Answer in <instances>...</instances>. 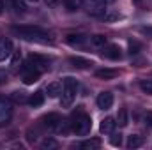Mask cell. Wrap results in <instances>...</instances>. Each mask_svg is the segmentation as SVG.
I'll use <instances>...</instances> for the list:
<instances>
[{"label": "cell", "instance_id": "obj_19", "mask_svg": "<svg viewBox=\"0 0 152 150\" xmlns=\"http://www.w3.org/2000/svg\"><path fill=\"white\" fill-rule=\"evenodd\" d=\"M42 103H44V94H42V92H36V94L30 95V99H28V104H30L32 108L42 106Z\"/></svg>", "mask_w": 152, "mask_h": 150}, {"label": "cell", "instance_id": "obj_1", "mask_svg": "<svg viewBox=\"0 0 152 150\" xmlns=\"http://www.w3.org/2000/svg\"><path fill=\"white\" fill-rule=\"evenodd\" d=\"M12 34H16L18 37L30 41V42H41V44H48L51 39L48 36V32H44L39 27H12L11 28Z\"/></svg>", "mask_w": 152, "mask_h": 150}, {"label": "cell", "instance_id": "obj_15", "mask_svg": "<svg viewBox=\"0 0 152 150\" xmlns=\"http://www.w3.org/2000/svg\"><path fill=\"white\" fill-rule=\"evenodd\" d=\"M118 74V71L117 69H97L96 71V76L99 78V79H113L115 76Z\"/></svg>", "mask_w": 152, "mask_h": 150}, {"label": "cell", "instance_id": "obj_31", "mask_svg": "<svg viewBox=\"0 0 152 150\" xmlns=\"http://www.w3.org/2000/svg\"><path fill=\"white\" fill-rule=\"evenodd\" d=\"M138 30H140V34H143V36L152 39V27H140Z\"/></svg>", "mask_w": 152, "mask_h": 150}, {"label": "cell", "instance_id": "obj_13", "mask_svg": "<svg viewBox=\"0 0 152 150\" xmlns=\"http://www.w3.org/2000/svg\"><path fill=\"white\" fill-rule=\"evenodd\" d=\"M66 41L71 44V46H85L87 42H88V37L85 36V34H69Z\"/></svg>", "mask_w": 152, "mask_h": 150}, {"label": "cell", "instance_id": "obj_25", "mask_svg": "<svg viewBox=\"0 0 152 150\" xmlns=\"http://www.w3.org/2000/svg\"><path fill=\"white\" fill-rule=\"evenodd\" d=\"M140 88H142L145 94L152 95V79H143V81L140 83Z\"/></svg>", "mask_w": 152, "mask_h": 150}, {"label": "cell", "instance_id": "obj_21", "mask_svg": "<svg viewBox=\"0 0 152 150\" xmlns=\"http://www.w3.org/2000/svg\"><path fill=\"white\" fill-rule=\"evenodd\" d=\"M69 129H71V122H69V120H66V118H60V122H58V124H57V127H55V133L67 134V133H69Z\"/></svg>", "mask_w": 152, "mask_h": 150}, {"label": "cell", "instance_id": "obj_36", "mask_svg": "<svg viewBox=\"0 0 152 150\" xmlns=\"http://www.w3.org/2000/svg\"><path fill=\"white\" fill-rule=\"evenodd\" d=\"M28 2H39V0H28Z\"/></svg>", "mask_w": 152, "mask_h": 150}, {"label": "cell", "instance_id": "obj_14", "mask_svg": "<svg viewBox=\"0 0 152 150\" xmlns=\"http://www.w3.org/2000/svg\"><path fill=\"white\" fill-rule=\"evenodd\" d=\"M58 122H60V117H58L57 113H50V115H46V117L42 118V124H44L50 131H55V127H57Z\"/></svg>", "mask_w": 152, "mask_h": 150}, {"label": "cell", "instance_id": "obj_12", "mask_svg": "<svg viewBox=\"0 0 152 150\" xmlns=\"http://www.w3.org/2000/svg\"><path fill=\"white\" fill-rule=\"evenodd\" d=\"M103 55H104L106 58H110V60H120V58H122V50H120L117 44H110V46L104 48Z\"/></svg>", "mask_w": 152, "mask_h": 150}, {"label": "cell", "instance_id": "obj_30", "mask_svg": "<svg viewBox=\"0 0 152 150\" xmlns=\"http://www.w3.org/2000/svg\"><path fill=\"white\" fill-rule=\"evenodd\" d=\"M110 141H112L113 147H120V145H122V134H113Z\"/></svg>", "mask_w": 152, "mask_h": 150}, {"label": "cell", "instance_id": "obj_32", "mask_svg": "<svg viewBox=\"0 0 152 150\" xmlns=\"http://www.w3.org/2000/svg\"><path fill=\"white\" fill-rule=\"evenodd\" d=\"M7 79H9V74H7V71L0 69V87H2V85H5V83H7Z\"/></svg>", "mask_w": 152, "mask_h": 150}, {"label": "cell", "instance_id": "obj_22", "mask_svg": "<svg viewBox=\"0 0 152 150\" xmlns=\"http://www.w3.org/2000/svg\"><path fill=\"white\" fill-rule=\"evenodd\" d=\"M115 120H117V124H118L120 127H126V125H127V122H129V120H127V111H126L124 108H122V110H118Z\"/></svg>", "mask_w": 152, "mask_h": 150}, {"label": "cell", "instance_id": "obj_20", "mask_svg": "<svg viewBox=\"0 0 152 150\" xmlns=\"http://www.w3.org/2000/svg\"><path fill=\"white\" fill-rule=\"evenodd\" d=\"M101 147V140L99 138H92V140H87L81 143V149L83 150H97Z\"/></svg>", "mask_w": 152, "mask_h": 150}, {"label": "cell", "instance_id": "obj_29", "mask_svg": "<svg viewBox=\"0 0 152 150\" xmlns=\"http://www.w3.org/2000/svg\"><path fill=\"white\" fill-rule=\"evenodd\" d=\"M64 5H66L69 11H76V9H78V2H76V0H64Z\"/></svg>", "mask_w": 152, "mask_h": 150}, {"label": "cell", "instance_id": "obj_18", "mask_svg": "<svg viewBox=\"0 0 152 150\" xmlns=\"http://www.w3.org/2000/svg\"><path fill=\"white\" fill-rule=\"evenodd\" d=\"M69 62H71L75 67H78V69H87V67H90V66H92V62H90V60L81 58V57H71V58H69Z\"/></svg>", "mask_w": 152, "mask_h": 150}, {"label": "cell", "instance_id": "obj_35", "mask_svg": "<svg viewBox=\"0 0 152 150\" xmlns=\"http://www.w3.org/2000/svg\"><path fill=\"white\" fill-rule=\"evenodd\" d=\"M4 9H5V7H4V2H0V14L4 12Z\"/></svg>", "mask_w": 152, "mask_h": 150}, {"label": "cell", "instance_id": "obj_34", "mask_svg": "<svg viewBox=\"0 0 152 150\" xmlns=\"http://www.w3.org/2000/svg\"><path fill=\"white\" fill-rule=\"evenodd\" d=\"M20 60H21V55H20V53H16V55H14V58H12V69H14V71L20 67V66H18V64H20Z\"/></svg>", "mask_w": 152, "mask_h": 150}, {"label": "cell", "instance_id": "obj_10", "mask_svg": "<svg viewBox=\"0 0 152 150\" xmlns=\"http://www.w3.org/2000/svg\"><path fill=\"white\" fill-rule=\"evenodd\" d=\"M39 76H41L39 71L32 69L28 64H25V69H23V83H25V85H32V83H36V81L39 79Z\"/></svg>", "mask_w": 152, "mask_h": 150}, {"label": "cell", "instance_id": "obj_23", "mask_svg": "<svg viewBox=\"0 0 152 150\" xmlns=\"http://www.w3.org/2000/svg\"><path fill=\"white\" fill-rule=\"evenodd\" d=\"M57 147H58V143L53 138H44L42 143H41V149L42 150H51V149H57Z\"/></svg>", "mask_w": 152, "mask_h": 150}, {"label": "cell", "instance_id": "obj_8", "mask_svg": "<svg viewBox=\"0 0 152 150\" xmlns=\"http://www.w3.org/2000/svg\"><path fill=\"white\" fill-rule=\"evenodd\" d=\"M12 55V41L7 37H0V62L7 60Z\"/></svg>", "mask_w": 152, "mask_h": 150}, {"label": "cell", "instance_id": "obj_33", "mask_svg": "<svg viewBox=\"0 0 152 150\" xmlns=\"http://www.w3.org/2000/svg\"><path fill=\"white\" fill-rule=\"evenodd\" d=\"M143 122H145V125L152 127V113L151 111H147L145 115H143Z\"/></svg>", "mask_w": 152, "mask_h": 150}, {"label": "cell", "instance_id": "obj_27", "mask_svg": "<svg viewBox=\"0 0 152 150\" xmlns=\"http://www.w3.org/2000/svg\"><path fill=\"white\" fill-rule=\"evenodd\" d=\"M120 18H122V16H120L118 12H113V11L103 14V20H104V21H115V20H120Z\"/></svg>", "mask_w": 152, "mask_h": 150}, {"label": "cell", "instance_id": "obj_2", "mask_svg": "<svg viewBox=\"0 0 152 150\" xmlns=\"http://www.w3.org/2000/svg\"><path fill=\"white\" fill-rule=\"evenodd\" d=\"M76 92H78V83H76L75 78H66L64 79V85H62V94H60V104L62 108H69L73 104L76 97Z\"/></svg>", "mask_w": 152, "mask_h": 150}, {"label": "cell", "instance_id": "obj_28", "mask_svg": "<svg viewBox=\"0 0 152 150\" xmlns=\"http://www.w3.org/2000/svg\"><path fill=\"white\" fill-rule=\"evenodd\" d=\"M140 50H142V44L138 41H129V51H131V55L133 53H138Z\"/></svg>", "mask_w": 152, "mask_h": 150}, {"label": "cell", "instance_id": "obj_4", "mask_svg": "<svg viewBox=\"0 0 152 150\" xmlns=\"http://www.w3.org/2000/svg\"><path fill=\"white\" fill-rule=\"evenodd\" d=\"M81 5L90 16H103L106 12V0H81Z\"/></svg>", "mask_w": 152, "mask_h": 150}, {"label": "cell", "instance_id": "obj_17", "mask_svg": "<svg viewBox=\"0 0 152 150\" xmlns=\"http://www.w3.org/2000/svg\"><path fill=\"white\" fill-rule=\"evenodd\" d=\"M142 145H143V138H142L140 134H131V136L127 138V143H126L127 149H138V147H142Z\"/></svg>", "mask_w": 152, "mask_h": 150}, {"label": "cell", "instance_id": "obj_16", "mask_svg": "<svg viewBox=\"0 0 152 150\" xmlns=\"http://www.w3.org/2000/svg\"><path fill=\"white\" fill-rule=\"evenodd\" d=\"M46 92H48V95H50V97H58V95L62 94V83H58V81L50 83V85H48V88H46Z\"/></svg>", "mask_w": 152, "mask_h": 150}, {"label": "cell", "instance_id": "obj_5", "mask_svg": "<svg viewBox=\"0 0 152 150\" xmlns=\"http://www.w3.org/2000/svg\"><path fill=\"white\" fill-rule=\"evenodd\" d=\"M27 64H28L32 69L39 71V73H44V71L50 69V60H48L46 57H42V55H30Z\"/></svg>", "mask_w": 152, "mask_h": 150}, {"label": "cell", "instance_id": "obj_24", "mask_svg": "<svg viewBox=\"0 0 152 150\" xmlns=\"http://www.w3.org/2000/svg\"><path fill=\"white\" fill-rule=\"evenodd\" d=\"M90 42H92L94 46L101 48V46H106V37H104V36H101V34H96V36H92V37H90Z\"/></svg>", "mask_w": 152, "mask_h": 150}, {"label": "cell", "instance_id": "obj_9", "mask_svg": "<svg viewBox=\"0 0 152 150\" xmlns=\"http://www.w3.org/2000/svg\"><path fill=\"white\" fill-rule=\"evenodd\" d=\"M97 106L101 110H110L113 106V94L112 92H101L97 95Z\"/></svg>", "mask_w": 152, "mask_h": 150}, {"label": "cell", "instance_id": "obj_6", "mask_svg": "<svg viewBox=\"0 0 152 150\" xmlns=\"http://www.w3.org/2000/svg\"><path fill=\"white\" fill-rule=\"evenodd\" d=\"M12 118V106L7 99H0V127L7 125Z\"/></svg>", "mask_w": 152, "mask_h": 150}, {"label": "cell", "instance_id": "obj_7", "mask_svg": "<svg viewBox=\"0 0 152 150\" xmlns=\"http://www.w3.org/2000/svg\"><path fill=\"white\" fill-rule=\"evenodd\" d=\"M2 2H4V7L14 14H25V11H27L25 0H2Z\"/></svg>", "mask_w": 152, "mask_h": 150}, {"label": "cell", "instance_id": "obj_11", "mask_svg": "<svg viewBox=\"0 0 152 150\" xmlns=\"http://www.w3.org/2000/svg\"><path fill=\"white\" fill-rule=\"evenodd\" d=\"M115 127H117V120L112 118V117H106V118H103V120H101L99 131H101L103 134H112V133L115 131Z\"/></svg>", "mask_w": 152, "mask_h": 150}, {"label": "cell", "instance_id": "obj_26", "mask_svg": "<svg viewBox=\"0 0 152 150\" xmlns=\"http://www.w3.org/2000/svg\"><path fill=\"white\" fill-rule=\"evenodd\" d=\"M11 97H12V101H14V103H20V104H21V103H28V99L25 97V94H23V92H12V95H11Z\"/></svg>", "mask_w": 152, "mask_h": 150}, {"label": "cell", "instance_id": "obj_3", "mask_svg": "<svg viewBox=\"0 0 152 150\" xmlns=\"http://www.w3.org/2000/svg\"><path fill=\"white\" fill-rule=\"evenodd\" d=\"M73 120H75V122H73V131H75L78 136H85V134L90 133V129H92V120H90L88 115L83 113L81 108H80L78 111H75Z\"/></svg>", "mask_w": 152, "mask_h": 150}]
</instances>
